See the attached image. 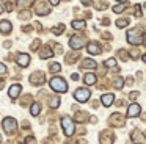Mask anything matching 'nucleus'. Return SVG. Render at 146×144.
Wrapping results in <instances>:
<instances>
[{"instance_id": "31", "label": "nucleus", "mask_w": 146, "mask_h": 144, "mask_svg": "<svg viewBox=\"0 0 146 144\" xmlns=\"http://www.w3.org/2000/svg\"><path fill=\"white\" fill-rule=\"evenodd\" d=\"M135 16H137V17L141 16V6H140V5H135Z\"/></svg>"}, {"instance_id": "24", "label": "nucleus", "mask_w": 146, "mask_h": 144, "mask_svg": "<svg viewBox=\"0 0 146 144\" xmlns=\"http://www.w3.org/2000/svg\"><path fill=\"white\" fill-rule=\"evenodd\" d=\"M129 25V19H119V20H116V27L118 28H124Z\"/></svg>"}, {"instance_id": "3", "label": "nucleus", "mask_w": 146, "mask_h": 144, "mask_svg": "<svg viewBox=\"0 0 146 144\" xmlns=\"http://www.w3.org/2000/svg\"><path fill=\"white\" fill-rule=\"evenodd\" d=\"M61 127H63V131L66 136H72L74 131H76V125H74V121L71 118H68V116H64L63 119H61Z\"/></svg>"}, {"instance_id": "5", "label": "nucleus", "mask_w": 146, "mask_h": 144, "mask_svg": "<svg viewBox=\"0 0 146 144\" xmlns=\"http://www.w3.org/2000/svg\"><path fill=\"white\" fill-rule=\"evenodd\" d=\"M16 127H17V124H16V119L14 118H5L3 119V130L7 131L8 135L14 133V131H16Z\"/></svg>"}, {"instance_id": "23", "label": "nucleus", "mask_w": 146, "mask_h": 144, "mask_svg": "<svg viewBox=\"0 0 146 144\" xmlns=\"http://www.w3.org/2000/svg\"><path fill=\"white\" fill-rule=\"evenodd\" d=\"M63 31H64V25H63V24H60V25H57V27L52 28V33L57 34V36H60V34L63 33Z\"/></svg>"}, {"instance_id": "20", "label": "nucleus", "mask_w": 146, "mask_h": 144, "mask_svg": "<svg viewBox=\"0 0 146 144\" xmlns=\"http://www.w3.org/2000/svg\"><path fill=\"white\" fill-rule=\"evenodd\" d=\"M16 3H17V0H5V9L7 11H13Z\"/></svg>"}, {"instance_id": "27", "label": "nucleus", "mask_w": 146, "mask_h": 144, "mask_svg": "<svg viewBox=\"0 0 146 144\" xmlns=\"http://www.w3.org/2000/svg\"><path fill=\"white\" fill-rule=\"evenodd\" d=\"M113 86H115V88H116V89H121V88H123V86H124V80H123V78H121V77H118V78H116V80H115V83H113Z\"/></svg>"}, {"instance_id": "6", "label": "nucleus", "mask_w": 146, "mask_h": 144, "mask_svg": "<svg viewBox=\"0 0 146 144\" xmlns=\"http://www.w3.org/2000/svg\"><path fill=\"white\" fill-rule=\"evenodd\" d=\"M83 44H85V39H83L82 36H72L69 39V46H71V49H74V50H80L83 47Z\"/></svg>"}, {"instance_id": "36", "label": "nucleus", "mask_w": 146, "mask_h": 144, "mask_svg": "<svg viewBox=\"0 0 146 144\" xmlns=\"http://www.w3.org/2000/svg\"><path fill=\"white\" fill-rule=\"evenodd\" d=\"M71 78H72V80H79V74H72V75H71Z\"/></svg>"}, {"instance_id": "28", "label": "nucleus", "mask_w": 146, "mask_h": 144, "mask_svg": "<svg viewBox=\"0 0 146 144\" xmlns=\"http://www.w3.org/2000/svg\"><path fill=\"white\" fill-rule=\"evenodd\" d=\"M49 105H50L52 108H57V106L60 105V99H58V97H54V99H50V102H49Z\"/></svg>"}, {"instance_id": "16", "label": "nucleus", "mask_w": 146, "mask_h": 144, "mask_svg": "<svg viewBox=\"0 0 146 144\" xmlns=\"http://www.w3.org/2000/svg\"><path fill=\"white\" fill-rule=\"evenodd\" d=\"M111 141H113V135L108 133V131H102V135H101V143H102V144H111Z\"/></svg>"}, {"instance_id": "7", "label": "nucleus", "mask_w": 146, "mask_h": 144, "mask_svg": "<svg viewBox=\"0 0 146 144\" xmlns=\"http://www.w3.org/2000/svg\"><path fill=\"white\" fill-rule=\"evenodd\" d=\"M46 81V77L42 72H35V74L30 75V83L32 85H36V86H39V85H42Z\"/></svg>"}, {"instance_id": "2", "label": "nucleus", "mask_w": 146, "mask_h": 144, "mask_svg": "<svg viewBox=\"0 0 146 144\" xmlns=\"http://www.w3.org/2000/svg\"><path fill=\"white\" fill-rule=\"evenodd\" d=\"M126 39H127V42L132 44V46H138V44H141V41H143V33L140 30H137V28H133V30L127 31Z\"/></svg>"}, {"instance_id": "12", "label": "nucleus", "mask_w": 146, "mask_h": 144, "mask_svg": "<svg viewBox=\"0 0 146 144\" xmlns=\"http://www.w3.org/2000/svg\"><path fill=\"white\" fill-rule=\"evenodd\" d=\"M11 30H13V25H11L10 20H0V33L10 34Z\"/></svg>"}, {"instance_id": "43", "label": "nucleus", "mask_w": 146, "mask_h": 144, "mask_svg": "<svg viewBox=\"0 0 146 144\" xmlns=\"http://www.w3.org/2000/svg\"><path fill=\"white\" fill-rule=\"evenodd\" d=\"M145 8H146V3H145Z\"/></svg>"}, {"instance_id": "35", "label": "nucleus", "mask_w": 146, "mask_h": 144, "mask_svg": "<svg viewBox=\"0 0 146 144\" xmlns=\"http://www.w3.org/2000/svg\"><path fill=\"white\" fill-rule=\"evenodd\" d=\"M50 2V5H54V6H57L58 3H60V0H49Z\"/></svg>"}, {"instance_id": "32", "label": "nucleus", "mask_w": 146, "mask_h": 144, "mask_svg": "<svg viewBox=\"0 0 146 144\" xmlns=\"http://www.w3.org/2000/svg\"><path fill=\"white\" fill-rule=\"evenodd\" d=\"M5 72H7V66H5L3 63H0V75H3Z\"/></svg>"}, {"instance_id": "34", "label": "nucleus", "mask_w": 146, "mask_h": 144, "mask_svg": "<svg viewBox=\"0 0 146 144\" xmlns=\"http://www.w3.org/2000/svg\"><path fill=\"white\" fill-rule=\"evenodd\" d=\"M3 47H5V49H10V47H11V42H10V41H5V42H3Z\"/></svg>"}, {"instance_id": "38", "label": "nucleus", "mask_w": 146, "mask_h": 144, "mask_svg": "<svg viewBox=\"0 0 146 144\" xmlns=\"http://www.w3.org/2000/svg\"><path fill=\"white\" fill-rule=\"evenodd\" d=\"M141 59H143V61H145V63H146V53H145V55H143V56H141Z\"/></svg>"}, {"instance_id": "11", "label": "nucleus", "mask_w": 146, "mask_h": 144, "mask_svg": "<svg viewBox=\"0 0 146 144\" xmlns=\"http://www.w3.org/2000/svg\"><path fill=\"white\" fill-rule=\"evenodd\" d=\"M86 49H88V53H91V55H98V53H101V50H102L98 41H91Z\"/></svg>"}, {"instance_id": "8", "label": "nucleus", "mask_w": 146, "mask_h": 144, "mask_svg": "<svg viewBox=\"0 0 146 144\" xmlns=\"http://www.w3.org/2000/svg\"><path fill=\"white\" fill-rule=\"evenodd\" d=\"M140 111H141V106H140L138 103H130L129 108H127L126 116H127V118H135V116L140 114Z\"/></svg>"}, {"instance_id": "17", "label": "nucleus", "mask_w": 146, "mask_h": 144, "mask_svg": "<svg viewBox=\"0 0 146 144\" xmlns=\"http://www.w3.org/2000/svg\"><path fill=\"white\" fill-rule=\"evenodd\" d=\"M83 81H85V85L91 86V85L96 83V75L91 74V72H88V74H85V77H83Z\"/></svg>"}, {"instance_id": "39", "label": "nucleus", "mask_w": 146, "mask_h": 144, "mask_svg": "<svg viewBox=\"0 0 146 144\" xmlns=\"http://www.w3.org/2000/svg\"><path fill=\"white\" fill-rule=\"evenodd\" d=\"M2 88H3V81L0 80V89H2Z\"/></svg>"}, {"instance_id": "26", "label": "nucleus", "mask_w": 146, "mask_h": 144, "mask_svg": "<svg viewBox=\"0 0 146 144\" xmlns=\"http://www.w3.org/2000/svg\"><path fill=\"white\" fill-rule=\"evenodd\" d=\"M49 69H50V72H54V74H55V72H60L61 71V66L58 64V63H52V64L49 66Z\"/></svg>"}, {"instance_id": "21", "label": "nucleus", "mask_w": 146, "mask_h": 144, "mask_svg": "<svg viewBox=\"0 0 146 144\" xmlns=\"http://www.w3.org/2000/svg\"><path fill=\"white\" fill-rule=\"evenodd\" d=\"M82 67H90V69H94L96 67V61L94 59H85V61L82 63Z\"/></svg>"}, {"instance_id": "33", "label": "nucleus", "mask_w": 146, "mask_h": 144, "mask_svg": "<svg viewBox=\"0 0 146 144\" xmlns=\"http://www.w3.org/2000/svg\"><path fill=\"white\" fill-rule=\"evenodd\" d=\"M138 96H140V94L137 92V91H133V92H130V94H129L130 100H135V99H137V97H138Z\"/></svg>"}, {"instance_id": "13", "label": "nucleus", "mask_w": 146, "mask_h": 144, "mask_svg": "<svg viewBox=\"0 0 146 144\" xmlns=\"http://www.w3.org/2000/svg\"><path fill=\"white\" fill-rule=\"evenodd\" d=\"M39 56H41L42 59H47V58H52L54 56V50L50 49V47H42L41 50H39Z\"/></svg>"}, {"instance_id": "15", "label": "nucleus", "mask_w": 146, "mask_h": 144, "mask_svg": "<svg viewBox=\"0 0 146 144\" xmlns=\"http://www.w3.org/2000/svg\"><path fill=\"white\" fill-rule=\"evenodd\" d=\"M113 99H115L113 94H104V96H101V102L104 106H110L113 103Z\"/></svg>"}, {"instance_id": "37", "label": "nucleus", "mask_w": 146, "mask_h": 144, "mask_svg": "<svg viewBox=\"0 0 146 144\" xmlns=\"http://www.w3.org/2000/svg\"><path fill=\"white\" fill-rule=\"evenodd\" d=\"M83 3H85V5H90V0H82Z\"/></svg>"}, {"instance_id": "22", "label": "nucleus", "mask_w": 146, "mask_h": 144, "mask_svg": "<svg viewBox=\"0 0 146 144\" xmlns=\"http://www.w3.org/2000/svg\"><path fill=\"white\" fill-rule=\"evenodd\" d=\"M39 111H41V106H39V103H33L32 108H30V113H32V116H38Z\"/></svg>"}, {"instance_id": "9", "label": "nucleus", "mask_w": 146, "mask_h": 144, "mask_svg": "<svg viewBox=\"0 0 146 144\" xmlns=\"http://www.w3.org/2000/svg\"><path fill=\"white\" fill-rule=\"evenodd\" d=\"M21 91H22V86H21L19 83H14V85H11L10 89H8V96H10L11 99H16L21 94Z\"/></svg>"}, {"instance_id": "1", "label": "nucleus", "mask_w": 146, "mask_h": 144, "mask_svg": "<svg viewBox=\"0 0 146 144\" xmlns=\"http://www.w3.org/2000/svg\"><path fill=\"white\" fill-rule=\"evenodd\" d=\"M49 85H50V88L54 91H57V92H66L68 91V83H66V80L61 78V77H54L49 81Z\"/></svg>"}, {"instance_id": "14", "label": "nucleus", "mask_w": 146, "mask_h": 144, "mask_svg": "<svg viewBox=\"0 0 146 144\" xmlns=\"http://www.w3.org/2000/svg\"><path fill=\"white\" fill-rule=\"evenodd\" d=\"M35 11H36V14H39V16H46V14L50 13V9L47 8V3H39Z\"/></svg>"}, {"instance_id": "18", "label": "nucleus", "mask_w": 146, "mask_h": 144, "mask_svg": "<svg viewBox=\"0 0 146 144\" xmlns=\"http://www.w3.org/2000/svg\"><path fill=\"white\" fill-rule=\"evenodd\" d=\"M72 28L74 30H83V28L86 27V22L85 20H72Z\"/></svg>"}, {"instance_id": "41", "label": "nucleus", "mask_w": 146, "mask_h": 144, "mask_svg": "<svg viewBox=\"0 0 146 144\" xmlns=\"http://www.w3.org/2000/svg\"><path fill=\"white\" fill-rule=\"evenodd\" d=\"M116 2H126V0H116Z\"/></svg>"}, {"instance_id": "4", "label": "nucleus", "mask_w": 146, "mask_h": 144, "mask_svg": "<svg viewBox=\"0 0 146 144\" xmlns=\"http://www.w3.org/2000/svg\"><path fill=\"white\" fill-rule=\"evenodd\" d=\"M90 96H91V92H90V89H86V88H79V89H76V92H74V99L80 103L86 102V100L90 99Z\"/></svg>"}, {"instance_id": "29", "label": "nucleus", "mask_w": 146, "mask_h": 144, "mask_svg": "<svg viewBox=\"0 0 146 144\" xmlns=\"http://www.w3.org/2000/svg\"><path fill=\"white\" fill-rule=\"evenodd\" d=\"M19 17H21V19H29V17H30V13H29V11H21V13H19Z\"/></svg>"}, {"instance_id": "42", "label": "nucleus", "mask_w": 146, "mask_h": 144, "mask_svg": "<svg viewBox=\"0 0 146 144\" xmlns=\"http://www.w3.org/2000/svg\"><path fill=\"white\" fill-rule=\"evenodd\" d=\"M0 141H2V136H0Z\"/></svg>"}, {"instance_id": "19", "label": "nucleus", "mask_w": 146, "mask_h": 144, "mask_svg": "<svg viewBox=\"0 0 146 144\" xmlns=\"http://www.w3.org/2000/svg\"><path fill=\"white\" fill-rule=\"evenodd\" d=\"M126 8H127V2H121V3H118V5L113 6V13H118V14H119V13H123Z\"/></svg>"}, {"instance_id": "30", "label": "nucleus", "mask_w": 146, "mask_h": 144, "mask_svg": "<svg viewBox=\"0 0 146 144\" xmlns=\"http://www.w3.org/2000/svg\"><path fill=\"white\" fill-rule=\"evenodd\" d=\"M38 47H39V41L36 39V41H33V42H32V46H30V49H32V50H38Z\"/></svg>"}, {"instance_id": "40", "label": "nucleus", "mask_w": 146, "mask_h": 144, "mask_svg": "<svg viewBox=\"0 0 146 144\" xmlns=\"http://www.w3.org/2000/svg\"><path fill=\"white\" fill-rule=\"evenodd\" d=\"M2 13H3V6L0 5V14H2Z\"/></svg>"}, {"instance_id": "25", "label": "nucleus", "mask_w": 146, "mask_h": 144, "mask_svg": "<svg viewBox=\"0 0 146 144\" xmlns=\"http://www.w3.org/2000/svg\"><path fill=\"white\" fill-rule=\"evenodd\" d=\"M104 66H105V67H116V59H115V58L107 59V61H104Z\"/></svg>"}, {"instance_id": "10", "label": "nucleus", "mask_w": 146, "mask_h": 144, "mask_svg": "<svg viewBox=\"0 0 146 144\" xmlns=\"http://www.w3.org/2000/svg\"><path fill=\"white\" fill-rule=\"evenodd\" d=\"M17 64L21 66V67H27V66L30 64V55H27V53H19L16 58Z\"/></svg>"}]
</instances>
